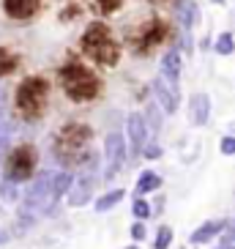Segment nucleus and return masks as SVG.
<instances>
[{
    "mask_svg": "<svg viewBox=\"0 0 235 249\" xmlns=\"http://www.w3.org/2000/svg\"><path fill=\"white\" fill-rule=\"evenodd\" d=\"M164 203H167L164 197H156V200H151V205H153V216H156V213H162V211H164Z\"/></svg>",
    "mask_w": 235,
    "mask_h": 249,
    "instance_id": "29",
    "label": "nucleus"
},
{
    "mask_svg": "<svg viewBox=\"0 0 235 249\" xmlns=\"http://www.w3.org/2000/svg\"><path fill=\"white\" fill-rule=\"evenodd\" d=\"M142 115H145V124H148V129H151V134L156 137V134L162 132V124H164V110L156 104V99H151V102L145 104V112H142Z\"/></svg>",
    "mask_w": 235,
    "mask_h": 249,
    "instance_id": "17",
    "label": "nucleus"
},
{
    "mask_svg": "<svg viewBox=\"0 0 235 249\" xmlns=\"http://www.w3.org/2000/svg\"><path fill=\"white\" fill-rule=\"evenodd\" d=\"M219 154L221 156H235V134H224L219 140Z\"/></svg>",
    "mask_w": 235,
    "mask_h": 249,
    "instance_id": "26",
    "label": "nucleus"
},
{
    "mask_svg": "<svg viewBox=\"0 0 235 249\" xmlns=\"http://www.w3.org/2000/svg\"><path fill=\"white\" fill-rule=\"evenodd\" d=\"M172 241H175V230L169 225H159V230L153 235V249H169Z\"/></svg>",
    "mask_w": 235,
    "mask_h": 249,
    "instance_id": "21",
    "label": "nucleus"
},
{
    "mask_svg": "<svg viewBox=\"0 0 235 249\" xmlns=\"http://www.w3.org/2000/svg\"><path fill=\"white\" fill-rule=\"evenodd\" d=\"M172 3V17L181 30H194L202 22V11H200L197 0H169Z\"/></svg>",
    "mask_w": 235,
    "mask_h": 249,
    "instance_id": "10",
    "label": "nucleus"
},
{
    "mask_svg": "<svg viewBox=\"0 0 235 249\" xmlns=\"http://www.w3.org/2000/svg\"><path fill=\"white\" fill-rule=\"evenodd\" d=\"M129 238H132L134 244H142L148 238V225L142 219H134L132 225H129Z\"/></svg>",
    "mask_w": 235,
    "mask_h": 249,
    "instance_id": "23",
    "label": "nucleus"
},
{
    "mask_svg": "<svg viewBox=\"0 0 235 249\" xmlns=\"http://www.w3.org/2000/svg\"><path fill=\"white\" fill-rule=\"evenodd\" d=\"M6 110H8V107H6V96H0V129H3V126H6Z\"/></svg>",
    "mask_w": 235,
    "mask_h": 249,
    "instance_id": "28",
    "label": "nucleus"
},
{
    "mask_svg": "<svg viewBox=\"0 0 235 249\" xmlns=\"http://www.w3.org/2000/svg\"><path fill=\"white\" fill-rule=\"evenodd\" d=\"M38 173V151L33 142H19L6 154V161H3V178L14 183H28L33 181V176Z\"/></svg>",
    "mask_w": 235,
    "mask_h": 249,
    "instance_id": "4",
    "label": "nucleus"
},
{
    "mask_svg": "<svg viewBox=\"0 0 235 249\" xmlns=\"http://www.w3.org/2000/svg\"><path fill=\"white\" fill-rule=\"evenodd\" d=\"M181 249H186V247H181Z\"/></svg>",
    "mask_w": 235,
    "mask_h": 249,
    "instance_id": "33",
    "label": "nucleus"
},
{
    "mask_svg": "<svg viewBox=\"0 0 235 249\" xmlns=\"http://www.w3.org/2000/svg\"><path fill=\"white\" fill-rule=\"evenodd\" d=\"M8 134H11V129H8V126H3V129H0V173H3V161H6V145H8Z\"/></svg>",
    "mask_w": 235,
    "mask_h": 249,
    "instance_id": "27",
    "label": "nucleus"
},
{
    "mask_svg": "<svg viewBox=\"0 0 235 249\" xmlns=\"http://www.w3.org/2000/svg\"><path fill=\"white\" fill-rule=\"evenodd\" d=\"M211 96L205 93V90H194V93L189 96V104H186V115H189V124L194 126V129H202V126H208V121H211Z\"/></svg>",
    "mask_w": 235,
    "mask_h": 249,
    "instance_id": "9",
    "label": "nucleus"
},
{
    "mask_svg": "<svg viewBox=\"0 0 235 249\" xmlns=\"http://www.w3.org/2000/svg\"><path fill=\"white\" fill-rule=\"evenodd\" d=\"M219 58H230L235 52V36L230 33V30H224V33H219V36L213 38V47H211Z\"/></svg>",
    "mask_w": 235,
    "mask_h": 249,
    "instance_id": "18",
    "label": "nucleus"
},
{
    "mask_svg": "<svg viewBox=\"0 0 235 249\" xmlns=\"http://www.w3.org/2000/svg\"><path fill=\"white\" fill-rule=\"evenodd\" d=\"M58 85L63 90L71 104H90L101 96L104 82L96 74V69H90L82 60H68L58 69Z\"/></svg>",
    "mask_w": 235,
    "mask_h": 249,
    "instance_id": "1",
    "label": "nucleus"
},
{
    "mask_svg": "<svg viewBox=\"0 0 235 249\" xmlns=\"http://www.w3.org/2000/svg\"><path fill=\"white\" fill-rule=\"evenodd\" d=\"M151 90H153L156 104L164 110V115H175L178 107H181V85L169 82L162 74H156L153 80H151Z\"/></svg>",
    "mask_w": 235,
    "mask_h": 249,
    "instance_id": "7",
    "label": "nucleus"
},
{
    "mask_svg": "<svg viewBox=\"0 0 235 249\" xmlns=\"http://www.w3.org/2000/svg\"><path fill=\"white\" fill-rule=\"evenodd\" d=\"M211 3H216V6H224V0H211Z\"/></svg>",
    "mask_w": 235,
    "mask_h": 249,
    "instance_id": "32",
    "label": "nucleus"
},
{
    "mask_svg": "<svg viewBox=\"0 0 235 249\" xmlns=\"http://www.w3.org/2000/svg\"><path fill=\"white\" fill-rule=\"evenodd\" d=\"M123 134H126V145H129V164H132V161H137L142 156V151L153 140V134L148 129L142 112H129L123 118Z\"/></svg>",
    "mask_w": 235,
    "mask_h": 249,
    "instance_id": "6",
    "label": "nucleus"
},
{
    "mask_svg": "<svg viewBox=\"0 0 235 249\" xmlns=\"http://www.w3.org/2000/svg\"><path fill=\"white\" fill-rule=\"evenodd\" d=\"M0 197H3V203H19V183L0 176Z\"/></svg>",
    "mask_w": 235,
    "mask_h": 249,
    "instance_id": "22",
    "label": "nucleus"
},
{
    "mask_svg": "<svg viewBox=\"0 0 235 249\" xmlns=\"http://www.w3.org/2000/svg\"><path fill=\"white\" fill-rule=\"evenodd\" d=\"M17 66H19V55L11 52L8 47H0V80L8 77V74H14Z\"/></svg>",
    "mask_w": 235,
    "mask_h": 249,
    "instance_id": "19",
    "label": "nucleus"
},
{
    "mask_svg": "<svg viewBox=\"0 0 235 249\" xmlns=\"http://www.w3.org/2000/svg\"><path fill=\"white\" fill-rule=\"evenodd\" d=\"M123 197H126L123 186H112V189H107L104 195H99V197L93 200V211L96 213H107V211H112V208H115Z\"/></svg>",
    "mask_w": 235,
    "mask_h": 249,
    "instance_id": "15",
    "label": "nucleus"
},
{
    "mask_svg": "<svg viewBox=\"0 0 235 249\" xmlns=\"http://www.w3.org/2000/svg\"><path fill=\"white\" fill-rule=\"evenodd\" d=\"M80 47H82V55L88 60H93L96 66L110 69L120 60V44L115 41L112 30L104 22L85 25V30H82V36H80Z\"/></svg>",
    "mask_w": 235,
    "mask_h": 249,
    "instance_id": "3",
    "label": "nucleus"
},
{
    "mask_svg": "<svg viewBox=\"0 0 235 249\" xmlns=\"http://www.w3.org/2000/svg\"><path fill=\"white\" fill-rule=\"evenodd\" d=\"M93 192H96V178L90 176V173L74 178V186H71V192H68V205H71V208H82V205L93 203Z\"/></svg>",
    "mask_w": 235,
    "mask_h": 249,
    "instance_id": "12",
    "label": "nucleus"
},
{
    "mask_svg": "<svg viewBox=\"0 0 235 249\" xmlns=\"http://www.w3.org/2000/svg\"><path fill=\"white\" fill-rule=\"evenodd\" d=\"M52 96V85L44 74H28L14 88V110L22 121H41Z\"/></svg>",
    "mask_w": 235,
    "mask_h": 249,
    "instance_id": "2",
    "label": "nucleus"
},
{
    "mask_svg": "<svg viewBox=\"0 0 235 249\" xmlns=\"http://www.w3.org/2000/svg\"><path fill=\"white\" fill-rule=\"evenodd\" d=\"M123 249H142V247H140V244H134V241H132L129 247H123Z\"/></svg>",
    "mask_w": 235,
    "mask_h": 249,
    "instance_id": "31",
    "label": "nucleus"
},
{
    "mask_svg": "<svg viewBox=\"0 0 235 249\" xmlns=\"http://www.w3.org/2000/svg\"><path fill=\"white\" fill-rule=\"evenodd\" d=\"M219 244L221 247H233L235 244V216L227 219V225H224V230H221V235H219Z\"/></svg>",
    "mask_w": 235,
    "mask_h": 249,
    "instance_id": "24",
    "label": "nucleus"
},
{
    "mask_svg": "<svg viewBox=\"0 0 235 249\" xmlns=\"http://www.w3.org/2000/svg\"><path fill=\"white\" fill-rule=\"evenodd\" d=\"M162 186H164V178L159 176L156 170L145 167V170L140 173V176H137V186H134V192L145 197V195H153V192H159Z\"/></svg>",
    "mask_w": 235,
    "mask_h": 249,
    "instance_id": "14",
    "label": "nucleus"
},
{
    "mask_svg": "<svg viewBox=\"0 0 235 249\" xmlns=\"http://www.w3.org/2000/svg\"><path fill=\"white\" fill-rule=\"evenodd\" d=\"M162 154H164V148L156 142V137L151 140L145 145V151H142V159H148V161H156V159H162Z\"/></svg>",
    "mask_w": 235,
    "mask_h": 249,
    "instance_id": "25",
    "label": "nucleus"
},
{
    "mask_svg": "<svg viewBox=\"0 0 235 249\" xmlns=\"http://www.w3.org/2000/svg\"><path fill=\"white\" fill-rule=\"evenodd\" d=\"M44 0H0V14L8 22H28L41 11Z\"/></svg>",
    "mask_w": 235,
    "mask_h": 249,
    "instance_id": "8",
    "label": "nucleus"
},
{
    "mask_svg": "<svg viewBox=\"0 0 235 249\" xmlns=\"http://www.w3.org/2000/svg\"><path fill=\"white\" fill-rule=\"evenodd\" d=\"M132 216L134 219H142V222L151 219V216H153V205H151V200L142 197V195H137V197L132 200Z\"/></svg>",
    "mask_w": 235,
    "mask_h": 249,
    "instance_id": "20",
    "label": "nucleus"
},
{
    "mask_svg": "<svg viewBox=\"0 0 235 249\" xmlns=\"http://www.w3.org/2000/svg\"><path fill=\"white\" fill-rule=\"evenodd\" d=\"M224 225H227V219H208L202 222L200 227H194L189 233V244L191 247H205V244L216 241L221 235V230H224Z\"/></svg>",
    "mask_w": 235,
    "mask_h": 249,
    "instance_id": "13",
    "label": "nucleus"
},
{
    "mask_svg": "<svg viewBox=\"0 0 235 249\" xmlns=\"http://www.w3.org/2000/svg\"><path fill=\"white\" fill-rule=\"evenodd\" d=\"M3 244H8V233L3 230V225H0V247H3Z\"/></svg>",
    "mask_w": 235,
    "mask_h": 249,
    "instance_id": "30",
    "label": "nucleus"
},
{
    "mask_svg": "<svg viewBox=\"0 0 235 249\" xmlns=\"http://www.w3.org/2000/svg\"><path fill=\"white\" fill-rule=\"evenodd\" d=\"M159 74L167 77L169 82L181 85V74H184V52L178 50V47H169V50L162 52V58H159Z\"/></svg>",
    "mask_w": 235,
    "mask_h": 249,
    "instance_id": "11",
    "label": "nucleus"
},
{
    "mask_svg": "<svg viewBox=\"0 0 235 249\" xmlns=\"http://www.w3.org/2000/svg\"><path fill=\"white\" fill-rule=\"evenodd\" d=\"M129 164V145H126L123 132H110L104 137V181H115V176L123 173V167Z\"/></svg>",
    "mask_w": 235,
    "mask_h": 249,
    "instance_id": "5",
    "label": "nucleus"
},
{
    "mask_svg": "<svg viewBox=\"0 0 235 249\" xmlns=\"http://www.w3.org/2000/svg\"><path fill=\"white\" fill-rule=\"evenodd\" d=\"M71 186H74L71 170H52V195H55V200H58V203L63 197H68Z\"/></svg>",
    "mask_w": 235,
    "mask_h": 249,
    "instance_id": "16",
    "label": "nucleus"
}]
</instances>
